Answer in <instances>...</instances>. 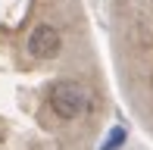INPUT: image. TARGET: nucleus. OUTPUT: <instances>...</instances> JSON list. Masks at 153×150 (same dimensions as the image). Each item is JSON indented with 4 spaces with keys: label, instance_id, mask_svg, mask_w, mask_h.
Wrapping results in <instances>:
<instances>
[{
    "label": "nucleus",
    "instance_id": "nucleus-1",
    "mask_svg": "<svg viewBox=\"0 0 153 150\" xmlns=\"http://www.w3.org/2000/svg\"><path fill=\"white\" fill-rule=\"evenodd\" d=\"M50 106L59 119H78L88 110V91L75 81H59L50 91Z\"/></svg>",
    "mask_w": 153,
    "mask_h": 150
},
{
    "label": "nucleus",
    "instance_id": "nucleus-3",
    "mask_svg": "<svg viewBox=\"0 0 153 150\" xmlns=\"http://www.w3.org/2000/svg\"><path fill=\"white\" fill-rule=\"evenodd\" d=\"M122 141H125V131H122V128H116V131L109 134V141H106V144H103L100 150H116V147L122 144Z\"/></svg>",
    "mask_w": 153,
    "mask_h": 150
},
{
    "label": "nucleus",
    "instance_id": "nucleus-2",
    "mask_svg": "<svg viewBox=\"0 0 153 150\" xmlns=\"http://www.w3.org/2000/svg\"><path fill=\"white\" fill-rule=\"evenodd\" d=\"M28 50H31V56H38V59H53L62 50L59 31L53 28V25H38V28L31 31V38H28Z\"/></svg>",
    "mask_w": 153,
    "mask_h": 150
}]
</instances>
